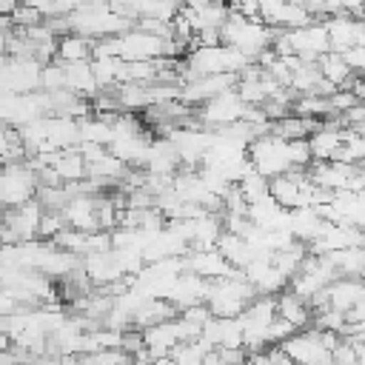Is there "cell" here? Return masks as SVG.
I'll use <instances>...</instances> for the list:
<instances>
[{"label": "cell", "mask_w": 365, "mask_h": 365, "mask_svg": "<svg viewBox=\"0 0 365 365\" xmlns=\"http://www.w3.org/2000/svg\"><path fill=\"white\" fill-rule=\"evenodd\" d=\"M68 31L88 37V40H103V37H120L128 29H134L131 20L117 17L108 3H77V9L66 17Z\"/></svg>", "instance_id": "1"}, {"label": "cell", "mask_w": 365, "mask_h": 365, "mask_svg": "<svg viewBox=\"0 0 365 365\" xmlns=\"http://www.w3.org/2000/svg\"><path fill=\"white\" fill-rule=\"evenodd\" d=\"M274 29L262 26L259 20H242L240 14H234L228 9V17L225 23L220 26V46H231L234 51L245 54L251 63L257 54H262L265 48H271L274 43Z\"/></svg>", "instance_id": "2"}, {"label": "cell", "mask_w": 365, "mask_h": 365, "mask_svg": "<svg viewBox=\"0 0 365 365\" xmlns=\"http://www.w3.org/2000/svg\"><path fill=\"white\" fill-rule=\"evenodd\" d=\"M257 297V291L242 279V271L237 277L228 279H217L208 282V294H205V308L211 311L214 319H234L245 311V305Z\"/></svg>", "instance_id": "3"}, {"label": "cell", "mask_w": 365, "mask_h": 365, "mask_svg": "<svg viewBox=\"0 0 365 365\" xmlns=\"http://www.w3.org/2000/svg\"><path fill=\"white\" fill-rule=\"evenodd\" d=\"M245 157H248V165L265 180H274V177H282L285 171H291L288 143L274 134H262V137L251 140L245 148Z\"/></svg>", "instance_id": "4"}, {"label": "cell", "mask_w": 365, "mask_h": 365, "mask_svg": "<svg viewBox=\"0 0 365 365\" xmlns=\"http://www.w3.org/2000/svg\"><path fill=\"white\" fill-rule=\"evenodd\" d=\"M37 194V174L23 163L0 165V202L6 208L26 205Z\"/></svg>", "instance_id": "5"}, {"label": "cell", "mask_w": 365, "mask_h": 365, "mask_svg": "<svg viewBox=\"0 0 365 365\" xmlns=\"http://www.w3.org/2000/svg\"><path fill=\"white\" fill-rule=\"evenodd\" d=\"M242 111H245V106L240 103V97L234 94V88L231 91H222V94L211 97L208 103H202L200 108H194L200 128L208 125V131H217V128H225V125L240 123L242 120Z\"/></svg>", "instance_id": "6"}, {"label": "cell", "mask_w": 365, "mask_h": 365, "mask_svg": "<svg viewBox=\"0 0 365 365\" xmlns=\"http://www.w3.org/2000/svg\"><path fill=\"white\" fill-rule=\"evenodd\" d=\"M294 365H331V354L322 348L319 342V331L317 328H305V331H297L291 334L285 342L277 345Z\"/></svg>", "instance_id": "7"}, {"label": "cell", "mask_w": 365, "mask_h": 365, "mask_svg": "<svg viewBox=\"0 0 365 365\" xmlns=\"http://www.w3.org/2000/svg\"><path fill=\"white\" fill-rule=\"evenodd\" d=\"M165 54V40L151 37L145 31H140L137 26L128 29L125 34H120V60L123 63H154L163 60Z\"/></svg>", "instance_id": "8"}, {"label": "cell", "mask_w": 365, "mask_h": 365, "mask_svg": "<svg viewBox=\"0 0 365 365\" xmlns=\"http://www.w3.org/2000/svg\"><path fill=\"white\" fill-rule=\"evenodd\" d=\"M40 217H43V205H40L37 200H29L26 205L6 208L3 217H0V222L11 231L14 242H31V240H37Z\"/></svg>", "instance_id": "9"}, {"label": "cell", "mask_w": 365, "mask_h": 365, "mask_svg": "<svg viewBox=\"0 0 365 365\" xmlns=\"http://www.w3.org/2000/svg\"><path fill=\"white\" fill-rule=\"evenodd\" d=\"M325 34H328V51L339 54L351 46H365V20H351L345 14L322 20Z\"/></svg>", "instance_id": "10"}, {"label": "cell", "mask_w": 365, "mask_h": 365, "mask_svg": "<svg viewBox=\"0 0 365 365\" xmlns=\"http://www.w3.org/2000/svg\"><path fill=\"white\" fill-rule=\"evenodd\" d=\"M182 262H185V271H188V274H197V277L205 279V282H217V279H228V277H237V274H240V271H234V268L220 257L217 248H211V251H188V254L182 257Z\"/></svg>", "instance_id": "11"}, {"label": "cell", "mask_w": 365, "mask_h": 365, "mask_svg": "<svg viewBox=\"0 0 365 365\" xmlns=\"http://www.w3.org/2000/svg\"><path fill=\"white\" fill-rule=\"evenodd\" d=\"M97 197H68V202L60 208V217L66 222V228L83 231V234H94L97 231Z\"/></svg>", "instance_id": "12"}, {"label": "cell", "mask_w": 365, "mask_h": 365, "mask_svg": "<svg viewBox=\"0 0 365 365\" xmlns=\"http://www.w3.org/2000/svg\"><path fill=\"white\" fill-rule=\"evenodd\" d=\"M342 143V131L336 123V114L325 117L322 125L308 137V151H311V163H328L334 157V151Z\"/></svg>", "instance_id": "13"}, {"label": "cell", "mask_w": 365, "mask_h": 365, "mask_svg": "<svg viewBox=\"0 0 365 365\" xmlns=\"http://www.w3.org/2000/svg\"><path fill=\"white\" fill-rule=\"evenodd\" d=\"M205 294H208V282L200 279L197 274L182 271V274L174 279V285H171L165 302H171V305L177 308V314H180V311L188 308V305H200V302H205Z\"/></svg>", "instance_id": "14"}, {"label": "cell", "mask_w": 365, "mask_h": 365, "mask_svg": "<svg viewBox=\"0 0 365 365\" xmlns=\"http://www.w3.org/2000/svg\"><path fill=\"white\" fill-rule=\"evenodd\" d=\"M180 17L191 26V31H205V29H220L228 17V6L220 3H185L180 6Z\"/></svg>", "instance_id": "15"}, {"label": "cell", "mask_w": 365, "mask_h": 365, "mask_svg": "<svg viewBox=\"0 0 365 365\" xmlns=\"http://www.w3.org/2000/svg\"><path fill=\"white\" fill-rule=\"evenodd\" d=\"M322 297H325V308L345 314L351 305L362 302V297H365V288H362V282H359V279L336 277L331 285H325V288H322Z\"/></svg>", "instance_id": "16"}, {"label": "cell", "mask_w": 365, "mask_h": 365, "mask_svg": "<svg viewBox=\"0 0 365 365\" xmlns=\"http://www.w3.org/2000/svg\"><path fill=\"white\" fill-rule=\"evenodd\" d=\"M274 302H277V317L285 319L294 331H305V328L311 325V308H308V302L297 299L288 288H285L282 294H277Z\"/></svg>", "instance_id": "17"}, {"label": "cell", "mask_w": 365, "mask_h": 365, "mask_svg": "<svg viewBox=\"0 0 365 365\" xmlns=\"http://www.w3.org/2000/svg\"><path fill=\"white\" fill-rule=\"evenodd\" d=\"M60 68H63V86H66V91H71L77 97H86V100H91L97 94V83L91 77L88 63H60Z\"/></svg>", "instance_id": "18"}, {"label": "cell", "mask_w": 365, "mask_h": 365, "mask_svg": "<svg viewBox=\"0 0 365 365\" xmlns=\"http://www.w3.org/2000/svg\"><path fill=\"white\" fill-rule=\"evenodd\" d=\"M91 46H94V40L68 31V34L57 37V54H54V60L57 63H88L91 60Z\"/></svg>", "instance_id": "19"}, {"label": "cell", "mask_w": 365, "mask_h": 365, "mask_svg": "<svg viewBox=\"0 0 365 365\" xmlns=\"http://www.w3.org/2000/svg\"><path fill=\"white\" fill-rule=\"evenodd\" d=\"M328 259V265L334 268L336 277H348V279H359L362 268H365V251L362 248H345V251H331L322 254Z\"/></svg>", "instance_id": "20"}, {"label": "cell", "mask_w": 365, "mask_h": 365, "mask_svg": "<svg viewBox=\"0 0 365 365\" xmlns=\"http://www.w3.org/2000/svg\"><path fill=\"white\" fill-rule=\"evenodd\" d=\"M111 117L114 114H94V117L80 120L77 123L80 143H91V145L108 148V143H111Z\"/></svg>", "instance_id": "21"}, {"label": "cell", "mask_w": 365, "mask_h": 365, "mask_svg": "<svg viewBox=\"0 0 365 365\" xmlns=\"http://www.w3.org/2000/svg\"><path fill=\"white\" fill-rule=\"evenodd\" d=\"M51 171L57 174V180H60L63 185L86 180V163H83V157L77 154V148L60 151V154H57V160H54V165H51Z\"/></svg>", "instance_id": "22"}, {"label": "cell", "mask_w": 365, "mask_h": 365, "mask_svg": "<svg viewBox=\"0 0 365 365\" xmlns=\"http://www.w3.org/2000/svg\"><path fill=\"white\" fill-rule=\"evenodd\" d=\"M125 165L120 163V160H114L108 151L97 160V163H91V165H86V177H91V180H97L100 185H117L123 177H125Z\"/></svg>", "instance_id": "23"}, {"label": "cell", "mask_w": 365, "mask_h": 365, "mask_svg": "<svg viewBox=\"0 0 365 365\" xmlns=\"http://www.w3.org/2000/svg\"><path fill=\"white\" fill-rule=\"evenodd\" d=\"M317 68H319V77L328 80L334 88H345V83L354 77V74L348 71V66L342 63V57L334 54V51H325V54L317 60Z\"/></svg>", "instance_id": "24"}, {"label": "cell", "mask_w": 365, "mask_h": 365, "mask_svg": "<svg viewBox=\"0 0 365 365\" xmlns=\"http://www.w3.org/2000/svg\"><path fill=\"white\" fill-rule=\"evenodd\" d=\"M291 114H294V117H308V120H325V117H331V106H328L325 97L299 94V97L291 103Z\"/></svg>", "instance_id": "25"}, {"label": "cell", "mask_w": 365, "mask_h": 365, "mask_svg": "<svg viewBox=\"0 0 365 365\" xmlns=\"http://www.w3.org/2000/svg\"><path fill=\"white\" fill-rule=\"evenodd\" d=\"M237 191L242 194V200H245V205H248V202H254V200H259V197H265V194H268V180H265V177H259V174L251 168V171H245V174L240 177Z\"/></svg>", "instance_id": "26"}, {"label": "cell", "mask_w": 365, "mask_h": 365, "mask_svg": "<svg viewBox=\"0 0 365 365\" xmlns=\"http://www.w3.org/2000/svg\"><path fill=\"white\" fill-rule=\"evenodd\" d=\"M40 91H46V94L66 91V86H63V68H60L57 60H51V63H46L40 68Z\"/></svg>", "instance_id": "27"}, {"label": "cell", "mask_w": 365, "mask_h": 365, "mask_svg": "<svg viewBox=\"0 0 365 365\" xmlns=\"http://www.w3.org/2000/svg\"><path fill=\"white\" fill-rule=\"evenodd\" d=\"M66 228V222H63V217H60V211H43V217H40V225H37V240H43V242H51L60 231Z\"/></svg>", "instance_id": "28"}, {"label": "cell", "mask_w": 365, "mask_h": 365, "mask_svg": "<svg viewBox=\"0 0 365 365\" xmlns=\"http://www.w3.org/2000/svg\"><path fill=\"white\" fill-rule=\"evenodd\" d=\"M217 348H242V328L234 319H220V339Z\"/></svg>", "instance_id": "29"}, {"label": "cell", "mask_w": 365, "mask_h": 365, "mask_svg": "<svg viewBox=\"0 0 365 365\" xmlns=\"http://www.w3.org/2000/svg\"><path fill=\"white\" fill-rule=\"evenodd\" d=\"M291 334H297L285 319H279V317H274L271 319V325H268V331H265V345L271 348V345H279V342H285Z\"/></svg>", "instance_id": "30"}, {"label": "cell", "mask_w": 365, "mask_h": 365, "mask_svg": "<svg viewBox=\"0 0 365 365\" xmlns=\"http://www.w3.org/2000/svg\"><path fill=\"white\" fill-rule=\"evenodd\" d=\"M177 317H180L182 322L194 325V328H202V325L211 319V311L205 308V302H200V305H188V308H182Z\"/></svg>", "instance_id": "31"}, {"label": "cell", "mask_w": 365, "mask_h": 365, "mask_svg": "<svg viewBox=\"0 0 365 365\" xmlns=\"http://www.w3.org/2000/svg\"><path fill=\"white\" fill-rule=\"evenodd\" d=\"M120 351L134 359V356L143 351V334H140L137 328H125V331L120 334Z\"/></svg>", "instance_id": "32"}, {"label": "cell", "mask_w": 365, "mask_h": 365, "mask_svg": "<svg viewBox=\"0 0 365 365\" xmlns=\"http://www.w3.org/2000/svg\"><path fill=\"white\" fill-rule=\"evenodd\" d=\"M339 57H342V63L348 66L351 74H362V68H365V46H351V48L339 51Z\"/></svg>", "instance_id": "33"}, {"label": "cell", "mask_w": 365, "mask_h": 365, "mask_svg": "<svg viewBox=\"0 0 365 365\" xmlns=\"http://www.w3.org/2000/svg\"><path fill=\"white\" fill-rule=\"evenodd\" d=\"M242 365H271V359H268L265 351H257V354H245V362Z\"/></svg>", "instance_id": "34"}, {"label": "cell", "mask_w": 365, "mask_h": 365, "mask_svg": "<svg viewBox=\"0 0 365 365\" xmlns=\"http://www.w3.org/2000/svg\"><path fill=\"white\" fill-rule=\"evenodd\" d=\"M151 365H177V362H174V359H168V356H163V359H154Z\"/></svg>", "instance_id": "35"}]
</instances>
